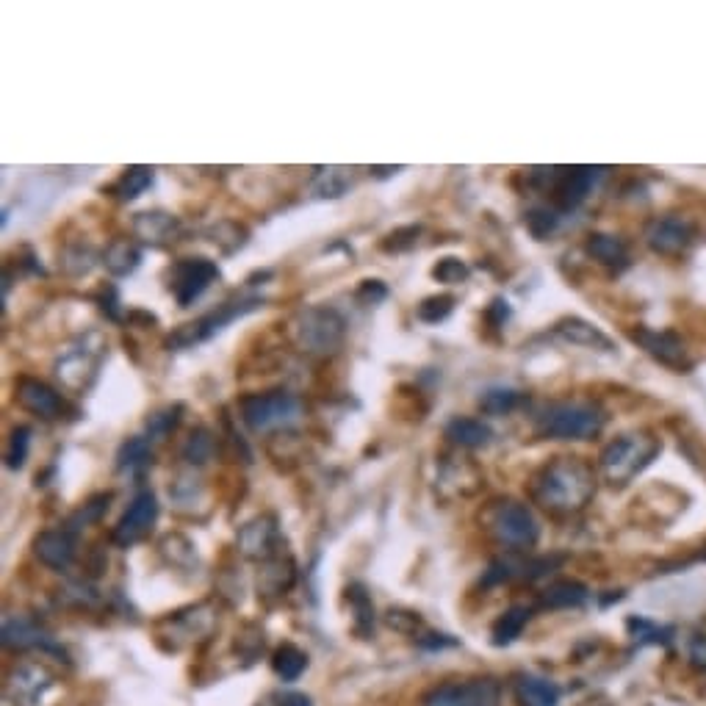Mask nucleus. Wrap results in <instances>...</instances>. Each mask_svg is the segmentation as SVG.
Returning <instances> with one entry per match:
<instances>
[{"mask_svg": "<svg viewBox=\"0 0 706 706\" xmlns=\"http://www.w3.org/2000/svg\"><path fill=\"white\" fill-rule=\"evenodd\" d=\"M596 496V471L582 457H554L532 477V499L554 515H574Z\"/></svg>", "mask_w": 706, "mask_h": 706, "instance_id": "1", "label": "nucleus"}, {"mask_svg": "<svg viewBox=\"0 0 706 706\" xmlns=\"http://www.w3.org/2000/svg\"><path fill=\"white\" fill-rule=\"evenodd\" d=\"M662 452V441L651 430H632L623 432L621 438L601 452L599 471L607 485L612 488H626L635 477H640L654 457Z\"/></svg>", "mask_w": 706, "mask_h": 706, "instance_id": "2", "label": "nucleus"}, {"mask_svg": "<svg viewBox=\"0 0 706 706\" xmlns=\"http://www.w3.org/2000/svg\"><path fill=\"white\" fill-rule=\"evenodd\" d=\"M288 336L294 341V347L305 355H333L347 336V322L344 316L333 308L313 305L294 313V319L288 322Z\"/></svg>", "mask_w": 706, "mask_h": 706, "instance_id": "3", "label": "nucleus"}, {"mask_svg": "<svg viewBox=\"0 0 706 706\" xmlns=\"http://www.w3.org/2000/svg\"><path fill=\"white\" fill-rule=\"evenodd\" d=\"M604 410L593 402H554L535 416V430L554 441H587L604 430Z\"/></svg>", "mask_w": 706, "mask_h": 706, "instance_id": "4", "label": "nucleus"}, {"mask_svg": "<svg viewBox=\"0 0 706 706\" xmlns=\"http://www.w3.org/2000/svg\"><path fill=\"white\" fill-rule=\"evenodd\" d=\"M485 524L491 529V535L507 549H532L540 538L538 518L532 515L527 504L515 502V499H502L493 502L485 513Z\"/></svg>", "mask_w": 706, "mask_h": 706, "instance_id": "5", "label": "nucleus"}, {"mask_svg": "<svg viewBox=\"0 0 706 706\" xmlns=\"http://www.w3.org/2000/svg\"><path fill=\"white\" fill-rule=\"evenodd\" d=\"M300 399L288 391L247 394L239 399V416L252 432H272L288 427L300 416Z\"/></svg>", "mask_w": 706, "mask_h": 706, "instance_id": "6", "label": "nucleus"}, {"mask_svg": "<svg viewBox=\"0 0 706 706\" xmlns=\"http://www.w3.org/2000/svg\"><path fill=\"white\" fill-rule=\"evenodd\" d=\"M261 305H264L261 297H241V300L225 302V305H219L216 311L200 316L197 322H189V324H183V327H178V330L169 336V347H175V349L197 347V344H203V341H208L211 336H216L225 324L236 322V319H241V316H247V313L252 311H258Z\"/></svg>", "mask_w": 706, "mask_h": 706, "instance_id": "7", "label": "nucleus"}, {"mask_svg": "<svg viewBox=\"0 0 706 706\" xmlns=\"http://www.w3.org/2000/svg\"><path fill=\"white\" fill-rule=\"evenodd\" d=\"M219 277V266L208 258H183L169 272V291L180 308H189L194 300H200L208 286Z\"/></svg>", "mask_w": 706, "mask_h": 706, "instance_id": "8", "label": "nucleus"}, {"mask_svg": "<svg viewBox=\"0 0 706 706\" xmlns=\"http://www.w3.org/2000/svg\"><path fill=\"white\" fill-rule=\"evenodd\" d=\"M502 687L493 679H471V682L441 684L424 695L421 706H499Z\"/></svg>", "mask_w": 706, "mask_h": 706, "instance_id": "9", "label": "nucleus"}, {"mask_svg": "<svg viewBox=\"0 0 706 706\" xmlns=\"http://www.w3.org/2000/svg\"><path fill=\"white\" fill-rule=\"evenodd\" d=\"M643 239L651 247V252L665 255V258H676V255L690 250V244L695 241V225L690 219L676 214L657 216L646 225Z\"/></svg>", "mask_w": 706, "mask_h": 706, "instance_id": "10", "label": "nucleus"}, {"mask_svg": "<svg viewBox=\"0 0 706 706\" xmlns=\"http://www.w3.org/2000/svg\"><path fill=\"white\" fill-rule=\"evenodd\" d=\"M632 341L640 344V349L651 355V358L668 366V369L676 371H687L693 366V358H690V349H687V341H684L679 333L673 330H651V327H637L632 333Z\"/></svg>", "mask_w": 706, "mask_h": 706, "instance_id": "11", "label": "nucleus"}, {"mask_svg": "<svg viewBox=\"0 0 706 706\" xmlns=\"http://www.w3.org/2000/svg\"><path fill=\"white\" fill-rule=\"evenodd\" d=\"M601 169L574 167V169H549L551 200L557 211H574L576 205L585 203L590 189L596 186Z\"/></svg>", "mask_w": 706, "mask_h": 706, "instance_id": "12", "label": "nucleus"}, {"mask_svg": "<svg viewBox=\"0 0 706 706\" xmlns=\"http://www.w3.org/2000/svg\"><path fill=\"white\" fill-rule=\"evenodd\" d=\"M158 513H161V507H158L156 493L153 491L139 493V496L131 502V507L125 510V515L120 518V524H117L114 532H111L114 543L122 546V549H128V546H133V543H139L150 529L156 527Z\"/></svg>", "mask_w": 706, "mask_h": 706, "instance_id": "13", "label": "nucleus"}, {"mask_svg": "<svg viewBox=\"0 0 706 706\" xmlns=\"http://www.w3.org/2000/svg\"><path fill=\"white\" fill-rule=\"evenodd\" d=\"M14 396H17V405L23 410L45 421L59 419L61 410H64V399L59 396V391L50 388L48 383H42V380H36V377H20L14 383Z\"/></svg>", "mask_w": 706, "mask_h": 706, "instance_id": "14", "label": "nucleus"}, {"mask_svg": "<svg viewBox=\"0 0 706 706\" xmlns=\"http://www.w3.org/2000/svg\"><path fill=\"white\" fill-rule=\"evenodd\" d=\"M277 543H280V529L272 515L252 518L239 532V551L250 560H261V563L272 560L275 554H280Z\"/></svg>", "mask_w": 706, "mask_h": 706, "instance_id": "15", "label": "nucleus"}, {"mask_svg": "<svg viewBox=\"0 0 706 706\" xmlns=\"http://www.w3.org/2000/svg\"><path fill=\"white\" fill-rule=\"evenodd\" d=\"M100 360H103V344L95 349L84 344V347L70 349V352L56 363V374H59L61 383L67 385V388H72V391H84L97 377Z\"/></svg>", "mask_w": 706, "mask_h": 706, "instance_id": "16", "label": "nucleus"}, {"mask_svg": "<svg viewBox=\"0 0 706 706\" xmlns=\"http://www.w3.org/2000/svg\"><path fill=\"white\" fill-rule=\"evenodd\" d=\"M183 233V225L175 214L167 211H144L136 214L133 219V236L144 244H153V247H164L172 244Z\"/></svg>", "mask_w": 706, "mask_h": 706, "instance_id": "17", "label": "nucleus"}, {"mask_svg": "<svg viewBox=\"0 0 706 706\" xmlns=\"http://www.w3.org/2000/svg\"><path fill=\"white\" fill-rule=\"evenodd\" d=\"M34 554L53 571H67L75 560V538L70 529H48L34 540Z\"/></svg>", "mask_w": 706, "mask_h": 706, "instance_id": "18", "label": "nucleus"}, {"mask_svg": "<svg viewBox=\"0 0 706 706\" xmlns=\"http://www.w3.org/2000/svg\"><path fill=\"white\" fill-rule=\"evenodd\" d=\"M554 333L563 338V341H568V344H574V347L601 349V352H612V349H615V344H612V338L607 336V333H601L596 324L585 322V319H579V316H565V319H560V322L554 324Z\"/></svg>", "mask_w": 706, "mask_h": 706, "instance_id": "19", "label": "nucleus"}, {"mask_svg": "<svg viewBox=\"0 0 706 706\" xmlns=\"http://www.w3.org/2000/svg\"><path fill=\"white\" fill-rule=\"evenodd\" d=\"M587 252L607 269L621 272L629 266V244L621 236H612V233H593L587 239Z\"/></svg>", "mask_w": 706, "mask_h": 706, "instance_id": "20", "label": "nucleus"}, {"mask_svg": "<svg viewBox=\"0 0 706 706\" xmlns=\"http://www.w3.org/2000/svg\"><path fill=\"white\" fill-rule=\"evenodd\" d=\"M3 646L6 648H36V646H50L48 632L39 626V623L28 621V618H6L3 623Z\"/></svg>", "mask_w": 706, "mask_h": 706, "instance_id": "21", "label": "nucleus"}, {"mask_svg": "<svg viewBox=\"0 0 706 706\" xmlns=\"http://www.w3.org/2000/svg\"><path fill=\"white\" fill-rule=\"evenodd\" d=\"M139 264H142V250L131 239L111 241L103 252V266L108 269V275L128 277L139 269Z\"/></svg>", "mask_w": 706, "mask_h": 706, "instance_id": "22", "label": "nucleus"}, {"mask_svg": "<svg viewBox=\"0 0 706 706\" xmlns=\"http://www.w3.org/2000/svg\"><path fill=\"white\" fill-rule=\"evenodd\" d=\"M438 482H441V488L452 485V496H471V493L479 488L482 474H479L474 463H468L463 457H460V460L452 457L449 463H443L441 479H438Z\"/></svg>", "mask_w": 706, "mask_h": 706, "instance_id": "23", "label": "nucleus"}, {"mask_svg": "<svg viewBox=\"0 0 706 706\" xmlns=\"http://www.w3.org/2000/svg\"><path fill=\"white\" fill-rule=\"evenodd\" d=\"M294 585V563L291 557L275 554L272 560H266L261 565V574H258V587L266 596H280L283 590Z\"/></svg>", "mask_w": 706, "mask_h": 706, "instance_id": "24", "label": "nucleus"}, {"mask_svg": "<svg viewBox=\"0 0 706 706\" xmlns=\"http://www.w3.org/2000/svg\"><path fill=\"white\" fill-rule=\"evenodd\" d=\"M515 695L521 706H557L560 704V687L540 676H521L515 682Z\"/></svg>", "mask_w": 706, "mask_h": 706, "instance_id": "25", "label": "nucleus"}, {"mask_svg": "<svg viewBox=\"0 0 706 706\" xmlns=\"http://www.w3.org/2000/svg\"><path fill=\"white\" fill-rule=\"evenodd\" d=\"M446 438L463 449H477V446H485L491 441V427L482 424L479 419H471V416H455V419L446 424Z\"/></svg>", "mask_w": 706, "mask_h": 706, "instance_id": "26", "label": "nucleus"}, {"mask_svg": "<svg viewBox=\"0 0 706 706\" xmlns=\"http://www.w3.org/2000/svg\"><path fill=\"white\" fill-rule=\"evenodd\" d=\"M587 587L582 585V582H554V585H549L546 590H543V596H540V604L546 607V610H571V607H582L587 601Z\"/></svg>", "mask_w": 706, "mask_h": 706, "instance_id": "27", "label": "nucleus"}, {"mask_svg": "<svg viewBox=\"0 0 706 706\" xmlns=\"http://www.w3.org/2000/svg\"><path fill=\"white\" fill-rule=\"evenodd\" d=\"M153 466V449L150 438H128L117 452V468L128 474H142L144 468Z\"/></svg>", "mask_w": 706, "mask_h": 706, "instance_id": "28", "label": "nucleus"}, {"mask_svg": "<svg viewBox=\"0 0 706 706\" xmlns=\"http://www.w3.org/2000/svg\"><path fill=\"white\" fill-rule=\"evenodd\" d=\"M153 169L150 167H131L122 172V178L114 183V197L117 200H122V203H131V200H136L139 194H144L150 186H153Z\"/></svg>", "mask_w": 706, "mask_h": 706, "instance_id": "29", "label": "nucleus"}, {"mask_svg": "<svg viewBox=\"0 0 706 706\" xmlns=\"http://www.w3.org/2000/svg\"><path fill=\"white\" fill-rule=\"evenodd\" d=\"M272 668H275V673L283 682H297L302 673H305V668H308V654L300 651L297 646L286 643V646H280L275 651Z\"/></svg>", "mask_w": 706, "mask_h": 706, "instance_id": "30", "label": "nucleus"}, {"mask_svg": "<svg viewBox=\"0 0 706 706\" xmlns=\"http://www.w3.org/2000/svg\"><path fill=\"white\" fill-rule=\"evenodd\" d=\"M48 684H50L48 673L42 671L39 665H25V668H20V671L12 676L14 695H20V698H25V701H34V698H39V695H42V690H45Z\"/></svg>", "mask_w": 706, "mask_h": 706, "instance_id": "31", "label": "nucleus"}, {"mask_svg": "<svg viewBox=\"0 0 706 706\" xmlns=\"http://www.w3.org/2000/svg\"><path fill=\"white\" fill-rule=\"evenodd\" d=\"M527 623H529L527 607H513V610H507L499 621L493 623V643H496V646H507V643H513L515 637H521V632H524V626H527Z\"/></svg>", "mask_w": 706, "mask_h": 706, "instance_id": "32", "label": "nucleus"}, {"mask_svg": "<svg viewBox=\"0 0 706 706\" xmlns=\"http://www.w3.org/2000/svg\"><path fill=\"white\" fill-rule=\"evenodd\" d=\"M214 435H211V430H205V427H197V430H192V435L186 438V443H183V449H180V455H183V460L186 463H192V466H203V463H208V457L214 455Z\"/></svg>", "mask_w": 706, "mask_h": 706, "instance_id": "33", "label": "nucleus"}, {"mask_svg": "<svg viewBox=\"0 0 706 706\" xmlns=\"http://www.w3.org/2000/svg\"><path fill=\"white\" fill-rule=\"evenodd\" d=\"M208 236L225 255H233V252L247 244V228H241L239 222H230V219L214 225V228L208 230Z\"/></svg>", "mask_w": 706, "mask_h": 706, "instance_id": "34", "label": "nucleus"}, {"mask_svg": "<svg viewBox=\"0 0 706 706\" xmlns=\"http://www.w3.org/2000/svg\"><path fill=\"white\" fill-rule=\"evenodd\" d=\"M518 405H521V394L513 388H491V391L479 396V410L488 413V416H504Z\"/></svg>", "mask_w": 706, "mask_h": 706, "instance_id": "35", "label": "nucleus"}, {"mask_svg": "<svg viewBox=\"0 0 706 706\" xmlns=\"http://www.w3.org/2000/svg\"><path fill=\"white\" fill-rule=\"evenodd\" d=\"M180 419H183V405H167L161 407V410H156L150 419H147V438L150 441H161V438H167L169 432L175 430L180 424Z\"/></svg>", "mask_w": 706, "mask_h": 706, "instance_id": "36", "label": "nucleus"}, {"mask_svg": "<svg viewBox=\"0 0 706 706\" xmlns=\"http://www.w3.org/2000/svg\"><path fill=\"white\" fill-rule=\"evenodd\" d=\"M455 297L452 294H432L427 300L421 302L416 308V316H419L424 324H438L443 319H449L452 311H455Z\"/></svg>", "mask_w": 706, "mask_h": 706, "instance_id": "37", "label": "nucleus"}, {"mask_svg": "<svg viewBox=\"0 0 706 706\" xmlns=\"http://www.w3.org/2000/svg\"><path fill=\"white\" fill-rule=\"evenodd\" d=\"M111 499H114L111 493H97V496H92V499H89V502H86L84 507L70 518V532H78L81 527H89V524L100 521V518L106 515L108 502H111Z\"/></svg>", "mask_w": 706, "mask_h": 706, "instance_id": "38", "label": "nucleus"}, {"mask_svg": "<svg viewBox=\"0 0 706 706\" xmlns=\"http://www.w3.org/2000/svg\"><path fill=\"white\" fill-rule=\"evenodd\" d=\"M419 236H421L419 225H405V228H396V230H391L388 236H383V241H380V250L391 252V255H399V252L413 250V247L419 244Z\"/></svg>", "mask_w": 706, "mask_h": 706, "instance_id": "39", "label": "nucleus"}, {"mask_svg": "<svg viewBox=\"0 0 706 706\" xmlns=\"http://www.w3.org/2000/svg\"><path fill=\"white\" fill-rule=\"evenodd\" d=\"M468 275H471V269H468V264H463L460 258H455V255H449V258H441L438 264L432 266V277L438 280V283H446V286H457V283H466Z\"/></svg>", "mask_w": 706, "mask_h": 706, "instance_id": "40", "label": "nucleus"}, {"mask_svg": "<svg viewBox=\"0 0 706 706\" xmlns=\"http://www.w3.org/2000/svg\"><path fill=\"white\" fill-rule=\"evenodd\" d=\"M560 225V211L557 208H532L527 214V228L535 239H546Z\"/></svg>", "mask_w": 706, "mask_h": 706, "instance_id": "41", "label": "nucleus"}, {"mask_svg": "<svg viewBox=\"0 0 706 706\" xmlns=\"http://www.w3.org/2000/svg\"><path fill=\"white\" fill-rule=\"evenodd\" d=\"M626 626H629L632 637L640 640V643H668L671 640V629L657 626V623L646 621V618H629Z\"/></svg>", "mask_w": 706, "mask_h": 706, "instance_id": "42", "label": "nucleus"}, {"mask_svg": "<svg viewBox=\"0 0 706 706\" xmlns=\"http://www.w3.org/2000/svg\"><path fill=\"white\" fill-rule=\"evenodd\" d=\"M28 443H31V427H14L9 435V452H6V466L23 468L28 457Z\"/></svg>", "mask_w": 706, "mask_h": 706, "instance_id": "43", "label": "nucleus"}, {"mask_svg": "<svg viewBox=\"0 0 706 706\" xmlns=\"http://www.w3.org/2000/svg\"><path fill=\"white\" fill-rule=\"evenodd\" d=\"M349 593V604L355 607V618H358V629L363 632V629H369L371 623H374V607H371L369 596H366V590L360 585H352L347 590Z\"/></svg>", "mask_w": 706, "mask_h": 706, "instance_id": "44", "label": "nucleus"}, {"mask_svg": "<svg viewBox=\"0 0 706 706\" xmlns=\"http://www.w3.org/2000/svg\"><path fill=\"white\" fill-rule=\"evenodd\" d=\"M61 266H64L70 275H86V272L95 266V258H92V252L86 250V247H75V250L64 252Z\"/></svg>", "mask_w": 706, "mask_h": 706, "instance_id": "45", "label": "nucleus"}, {"mask_svg": "<svg viewBox=\"0 0 706 706\" xmlns=\"http://www.w3.org/2000/svg\"><path fill=\"white\" fill-rule=\"evenodd\" d=\"M322 186H319V192H322V197H341L344 194V189H347V175L341 172V169H327V172H322Z\"/></svg>", "mask_w": 706, "mask_h": 706, "instance_id": "46", "label": "nucleus"}, {"mask_svg": "<svg viewBox=\"0 0 706 706\" xmlns=\"http://www.w3.org/2000/svg\"><path fill=\"white\" fill-rule=\"evenodd\" d=\"M355 297H358V302H363V305H374V302L388 297V288H385L383 280H363L358 291H355Z\"/></svg>", "mask_w": 706, "mask_h": 706, "instance_id": "47", "label": "nucleus"}, {"mask_svg": "<svg viewBox=\"0 0 706 706\" xmlns=\"http://www.w3.org/2000/svg\"><path fill=\"white\" fill-rule=\"evenodd\" d=\"M97 302H100V308H103V313H106L108 319H120V294H117V288L114 286L100 288Z\"/></svg>", "mask_w": 706, "mask_h": 706, "instance_id": "48", "label": "nucleus"}, {"mask_svg": "<svg viewBox=\"0 0 706 706\" xmlns=\"http://www.w3.org/2000/svg\"><path fill=\"white\" fill-rule=\"evenodd\" d=\"M687 659L690 665L704 671L706 668V635H693L690 637V646H687Z\"/></svg>", "mask_w": 706, "mask_h": 706, "instance_id": "49", "label": "nucleus"}, {"mask_svg": "<svg viewBox=\"0 0 706 706\" xmlns=\"http://www.w3.org/2000/svg\"><path fill=\"white\" fill-rule=\"evenodd\" d=\"M485 319L493 324V327H502L507 319H510V305L499 297V300H493L491 305H488V311H485Z\"/></svg>", "mask_w": 706, "mask_h": 706, "instance_id": "50", "label": "nucleus"}, {"mask_svg": "<svg viewBox=\"0 0 706 706\" xmlns=\"http://www.w3.org/2000/svg\"><path fill=\"white\" fill-rule=\"evenodd\" d=\"M280 706H311V698L302 693H286L280 698Z\"/></svg>", "mask_w": 706, "mask_h": 706, "instance_id": "51", "label": "nucleus"}]
</instances>
